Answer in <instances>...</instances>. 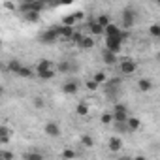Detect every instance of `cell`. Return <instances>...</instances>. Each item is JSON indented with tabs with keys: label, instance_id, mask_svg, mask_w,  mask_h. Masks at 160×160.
<instances>
[{
	"label": "cell",
	"instance_id": "1",
	"mask_svg": "<svg viewBox=\"0 0 160 160\" xmlns=\"http://www.w3.org/2000/svg\"><path fill=\"white\" fill-rule=\"evenodd\" d=\"M128 36H130V32H128V30H122V32H121V36L106 38V51L119 55V53H121V49H122V42H124Z\"/></svg>",
	"mask_w": 160,
	"mask_h": 160
},
{
	"label": "cell",
	"instance_id": "2",
	"mask_svg": "<svg viewBox=\"0 0 160 160\" xmlns=\"http://www.w3.org/2000/svg\"><path fill=\"white\" fill-rule=\"evenodd\" d=\"M111 117H113V124H124L126 119L130 117V113H128L124 104H115V108L111 111Z\"/></svg>",
	"mask_w": 160,
	"mask_h": 160
},
{
	"label": "cell",
	"instance_id": "3",
	"mask_svg": "<svg viewBox=\"0 0 160 160\" xmlns=\"http://www.w3.org/2000/svg\"><path fill=\"white\" fill-rule=\"evenodd\" d=\"M119 70L122 75H132L138 70V64L134 58H122V60H119Z\"/></svg>",
	"mask_w": 160,
	"mask_h": 160
},
{
	"label": "cell",
	"instance_id": "4",
	"mask_svg": "<svg viewBox=\"0 0 160 160\" xmlns=\"http://www.w3.org/2000/svg\"><path fill=\"white\" fill-rule=\"evenodd\" d=\"M136 25V12L132 10V8H126L124 12H122V27L128 30V28H132Z\"/></svg>",
	"mask_w": 160,
	"mask_h": 160
},
{
	"label": "cell",
	"instance_id": "5",
	"mask_svg": "<svg viewBox=\"0 0 160 160\" xmlns=\"http://www.w3.org/2000/svg\"><path fill=\"white\" fill-rule=\"evenodd\" d=\"M57 40H58L57 27H51V28H47V30H43L40 34V42H43V43H55Z\"/></svg>",
	"mask_w": 160,
	"mask_h": 160
},
{
	"label": "cell",
	"instance_id": "6",
	"mask_svg": "<svg viewBox=\"0 0 160 160\" xmlns=\"http://www.w3.org/2000/svg\"><path fill=\"white\" fill-rule=\"evenodd\" d=\"M43 130H45V134H47L49 138H58V136L62 134V130H60L58 122H55V121H47Z\"/></svg>",
	"mask_w": 160,
	"mask_h": 160
},
{
	"label": "cell",
	"instance_id": "7",
	"mask_svg": "<svg viewBox=\"0 0 160 160\" xmlns=\"http://www.w3.org/2000/svg\"><path fill=\"white\" fill-rule=\"evenodd\" d=\"M77 91H79V83L75 81V79H68V81H64L62 92H66V94H75Z\"/></svg>",
	"mask_w": 160,
	"mask_h": 160
},
{
	"label": "cell",
	"instance_id": "8",
	"mask_svg": "<svg viewBox=\"0 0 160 160\" xmlns=\"http://www.w3.org/2000/svg\"><path fill=\"white\" fill-rule=\"evenodd\" d=\"M12 139V128L6 124H0V145H6Z\"/></svg>",
	"mask_w": 160,
	"mask_h": 160
},
{
	"label": "cell",
	"instance_id": "9",
	"mask_svg": "<svg viewBox=\"0 0 160 160\" xmlns=\"http://www.w3.org/2000/svg\"><path fill=\"white\" fill-rule=\"evenodd\" d=\"M124 126H126V132H136V130H139L141 121H139L138 117H128L126 122H124Z\"/></svg>",
	"mask_w": 160,
	"mask_h": 160
},
{
	"label": "cell",
	"instance_id": "10",
	"mask_svg": "<svg viewBox=\"0 0 160 160\" xmlns=\"http://www.w3.org/2000/svg\"><path fill=\"white\" fill-rule=\"evenodd\" d=\"M108 147H109V151L119 152V151L122 149V139H121L119 136H111V138H109V141H108Z\"/></svg>",
	"mask_w": 160,
	"mask_h": 160
},
{
	"label": "cell",
	"instance_id": "11",
	"mask_svg": "<svg viewBox=\"0 0 160 160\" xmlns=\"http://www.w3.org/2000/svg\"><path fill=\"white\" fill-rule=\"evenodd\" d=\"M138 89H139V92H149V91H152V81L149 77H141L138 81Z\"/></svg>",
	"mask_w": 160,
	"mask_h": 160
},
{
	"label": "cell",
	"instance_id": "12",
	"mask_svg": "<svg viewBox=\"0 0 160 160\" xmlns=\"http://www.w3.org/2000/svg\"><path fill=\"white\" fill-rule=\"evenodd\" d=\"M73 32H75V30H73L72 27H64V25H60V27H57V34H58V38H64V40H70Z\"/></svg>",
	"mask_w": 160,
	"mask_h": 160
},
{
	"label": "cell",
	"instance_id": "13",
	"mask_svg": "<svg viewBox=\"0 0 160 160\" xmlns=\"http://www.w3.org/2000/svg\"><path fill=\"white\" fill-rule=\"evenodd\" d=\"M121 28L117 27V25H113V23H109L106 28H104V34H106V38H115V36H121Z\"/></svg>",
	"mask_w": 160,
	"mask_h": 160
},
{
	"label": "cell",
	"instance_id": "14",
	"mask_svg": "<svg viewBox=\"0 0 160 160\" xmlns=\"http://www.w3.org/2000/svg\"><path fill=\"white\" fill-rule=\"evenodd\" d=\"M55 70H58V72H62V73H70V72L75 70V66H73L70 60H62V62H58V64L55 66Z\"/></svg>",
	"mask_w": 160,
	"mask_h": 160
},
{
	"label": "cell",
	"instance_id": "15",
	"mask_svg": "<svg viewBox=\"0 0 160 160\" xmlns=\"http://www.w3.org/2000/svg\"><path fill=\"white\" fill-rule=\"evenodd\" d=\"M51 68H55V64H53L51 60H47V58H42V60H38V64H36V73H38V72H43V70H51Z\"/></svg>",
	"mask_w": 160,
	"mask_h": 160
},
{
	"label": "cell",
	"instance_id": "16",
	"mask_svg": "<svg viewBox=\"0 0 160 160\" xmlns=\"http://www.w3.org/2000/svg\"><path fill=\"white\" fill-rule=\"evenodd\" d=\"M75 113H77L79 117H87V115H89V104H87V102H79V104L75 106Z\"/></svg>",
	"mask_w": 160,
	"mask_h": 160
},
{
	"label": "cell",
	"instance_id": "17",
	"mask_svg": "<svg viewBox=\"0 0 160 160\" xmlns=\"http://www.w3.org/2000/svg\"><path fill=\"white\" fill-rule=\"evenodd\" d=\"M104 62H106V64H109V66H113V64H117V62H119V55L109 53V51H104Z\"/></svg>",
	"mask_w": 160,
	"mask_h": 160
},
{
	"label": "cell",
	"instance_id": "18",
	"mask_svg": "<svg viewBox=\"0 0 160 160\" xmlns=\"http://www.w3.org/2000/svg\"><path fill=\"white\" fill-rule=\"evenodd\" d=\"M79 47H81V49H91V47H94V40H92V36H85V34H83L81 42H79Z\"/></svg>",
	"mask_w": 160,
	"mask_h": 160
},
{
	"label": "cell",
	"instance_id": "19",
	"mask_svg": "<svg viewBox=\"0 0 160 160\" xmlns=\"http://www.w3.org/2000/svg\"><path fill=\"white\" fill-rule=\"evenodd\" d=\"M55 73H57V70H55V68H51V70L38 72V77H40V79H43V81H49V79H53V77H55Z\"/></svg>",
	"mask_w": 160,
	"mask_h": 160
},
{
	"label": "cell",
	"instance_id": "20",
	"mask_svg": "<svg viewBox=\"0 0 160 160\" xmlns=\"http://www.w3.org/2000/svg\"><path fill=\"white\" fill-rule=\"evenodd\" d=\"M92 81L100 87V85H104L106 81H108V75H106V72H96L94 75H92Z\"/></svg>",
	"mask_w": 160,
	"mask_h": 160
},
{
	"label": "cell",
	"instance_id": "21",
	"mask_svg": "<svg viewBox=\"0 0 160 160\" xmlns=\"http://www.w3.org/2000/svg\"><path fill=\"white\" fill-rule=\"evenodd\" d=\"M87 28L91 30L92 36H100V34H104V28H102L100 25H96L94 21H89V27H87Z\"/></svg>",
	"mask_w": 160,
	"mask_h": 160
},
{
	"label": "cell",
	"instance_id": "22",
	"mask_svg": "<svg viewBox=\"0 0 160 160\" xmlns=\"http://www.w3.org/2000/svg\"><path fill=\"white\" fill-rule=\"evenodd\" d=\"M23 158H25V160H45L40 151H28V152H25Z\"/></svg>",
	"mask_w": 160,
	"mask_h": 160
},
{
	"label": "cell",
	"instance_id": "23",
	"mask_svg": "<svg viewBox=\"0 0 160 160\" xmlns=\"http://www.w3.org/2000/svg\"><path fill=\"white\" fill-rule=\"evenodd\" d=\"M94 23H96V25H100L102 28H106L111 21H109V15H108V13H102V15H98V17L94 19Z\"/></svg>",
	"mask_w": 160,
	"mask_h": 160
},
{
	"label": "cell",
	"instance_id": "24",
	"mask_svg": "<svg viewBox=\"0 0 160 160\" xmlns=\"http://www.w3.org/2000/svg\"><path fill=\"white\" fill-rule=\"evenodd\" d=\"M21 66H23V64H21L17 58H12V60L8 62V70H10L12 73H15V75H17V72L21 70Z\"/></svg>",
	"mask_w": 160,
	"mask_h": 160
},
{
	"label": "cell",
	"instance_id": "25",
	"mask_svg": "<svg viewBox=\"0 0 160 160\" xmlns=\"http://www.w3.org/2000/svg\"><path fill=\"white\" fill-rule=\"evenodd\" d=\"M23 19H25L27 23H38V21H40V13L27 12V13H23Z\"/></svg>",
	"mask_w": 160,
	"mask_h": 160
},
{
	"label": "cell",
	"instance_id": "26",
	"mask_svg": "<svg viewBox=\"0 0 160 160\" xmlns=\"http://www.w3.org/2000/svg\"><path fill=\"white\" fill-rule=\"evenodd\" d=\"M17 75H19V77H25V79H30V77L34 75V72H32V68H28V66H21V70L17 72Z\"/></svg>",
	"mask_w": 160,
	"mask_h": 160
},
{
	"label": "cell",
	"instance_id": "27",
	"mask_svg": "<svg viewBox=\"0 0 160 160\" xmlns=\"http://www.w3.org/2000/svg\"><path fill=\"white\" fill-rule=\"evenodd\" d=\"M81 145H83V147H87V149H91V147L94 145L92 136H91V134H83V136H81Z\"/></svg>",
	"mask_w": 160,
	"mask_h": 160
},
{
	"label": "cell",
	"instance_id": "28",
	"mask_svg": "<svg viewBox=\"0 0 160 160\" xmlns=\"http://www.w3.org/2000/svg\"><path fill=\"white\" fill-rule=\"evenodd\" d=\"M75 21H77V19H75V15H66V17L62 19V25H64V27H72V28H73Z\"/></svg>",
	"mask_w": 160,
	"mask_h": 160
},
{
	"label": "cell",
	"instance_id": "29",
	"mask_svg": "<svg viewBox=\"0 0 160 160\" xmlns=\"http://www.w3.org/2000/svg\"><path fill=\"white\" fill-rule=\"evenodd\" d=\"M149 34L152 38H160V25H151L149 27Z\"/></svg>",
	"mask_w": 160,
	"mask_h": 160
},
{
	"label": "cell",
	"instance_id": "30",
	"mask_svg": "<svg viewBox=\"0 0 160 160\" xmlns=\"http://www.w3.org/2000/svg\"><path fill=\"white\" fill-rule=\"evenodd\" d=\"M62 158L64 160H73L75 158V151L73 149H64L62 151Z\"/></svg>",
	"mask_w": 160,
	"mask_h": 160
},
{
	"label": "cell",
	"instance_id": "31",
	"mask_svg": "<svg viewBox=\"0 0 160 160\" xmlns=\"http://www.w3.org/2000/svg\"><path fill=\"white\" fill-rule=\"evenodd\" d=\"M0 158L2 160H13V152L12 151H0Z\"/></svg>",
	"mask_w": 160,
	"mask_h": 160
},
{
	"label": "cell",
	"instance_id": "32",
	"mask_svg": "<svg viewBox=\"0 0 160 160\" xmlns=\"http://www.w3.org/2000/svg\"><path fill=\"white\" fill-rule=\"evenodd\" d=\"M111 122H113L111 113H104V115H102V124H106V126H108V124H111Z\"/></svg>",
	"mask_w": 160,
	"mask_h": 160
},
{
	"label": "cell",
	"instance_id": "33",
	"mask_svg": "<svg viewBox=\"0 0 160 160\" xmlns=\"http://www.w3.org/2000/svg\"><path fill=\"white\" fill-rule=\"evenodd\" d=\"M81 38H83V34H81V32H73L70 40H72V42H75V43H79V42H81Z\"/></svg>",
	"mask_w": 160,
	"mask_h": 160
},
{
	"label": "cell",
	"instance_id": "34",
	"mask_svg": "<svg viewBox=\"0 0 160 160\" xmlns=\"http://www.w3.org/2000/svg\"><path fill=\"white\" fill-rule=\"evenodd\" d=\"M45 106V102H43V98H34V108H43Z\"/></svg>",
	"mask_w": 160,
	"mask_h": 160
},
{
	"label": "cell",
	"instance_id": "35",
	"mask_svg": "<svg viewBox=\"0 0 160 160\" xmlns=\"http://www.w3.org/2000/svg\"><path fill=\"white\" fill-rule=\"evenodd\" d=\"M87 89H89V91H96V89H98V85L92 81V79H89V81H87Z\"/></svg>",
	"mask_w": 160,
	"mask_h": 160
},
{
	"label": "cell",
	"instance_id": "36",
	"mask_svg": "<svg viewBox=\"0 0 160 160\" xmlns=\"http://www.w3.org/2000/svg\"><path fill=\"white\" fill-rule=\"evenodd\" d=\"M115 128H117L119 132H126V126H124V124H115Z\"/></svg>",
	"mask_w": 160,
	"mask_h": 160
},
{
	"label": "cell",
	"instance_id": "37",
	"mask_svg": "<svg viewBox=\"0 0 160 160\" xmlns=\"http://www.w3.org/2000/svg\"><path fill=\"white\" fill-rule=\"evenodd\" d=\"M132 160H147L145 156H136V158H132Z\"/></svg>",
	"mask_w": 160,
	"mask_h": 160
},
{
	"label": "cell",
	"instance_id": "38",
	"mask_svg": "<svg viewBox=\"0 0 160 160\" xmlns=\"http://www.w3.org/2000/svg\"><path fill=\"white\" fill-rule=\"evenodd\" d=\"M119 160H132V156H121Z\"/></svg>",
	"mask_w": 160,
	"mask_h": 160
},
{
	"label": "cell",
	"instance_id": "39",
	"mask_svg": "<svg viewBox=\"0 0 160 160\" xmlns=\"http://www.w3.org/2000/svg\"><path fill=\"white\" fill-rule=\"evenodd\" d=\"M2 92H4V89H2V85H0V94H2Z\"/></svg>",
	"mask_w": 160,
	"mask_h": 160
},
{
	"label": "cell",
	"instance_id": "40",
	"mask_svg": "<svg viewBox=\"0 0 160 160\" xmlns=\"http://www.w3.org/2000/svg\"><path fill=\"white\" fill-rule=\"evenodd\" d=\"M0 47H2V40H0Z\"/></svg>",
	"mask_w": 160,
	"mask_h": 160
},
{
	"label": "cell",
	"instance_id": "41",
	"mask_svg": "<svg viewBox=\"0 0 160 160\" xmlns=\"http://www.w3.org/2000/svg\"><path fill=\"white\" fill-rule=\"evenodd\" d=\"M0 160H2V158H0Z\"/></svg>",
	"mask_w": 160,
	"mask_h": 160
}]
</instances>
